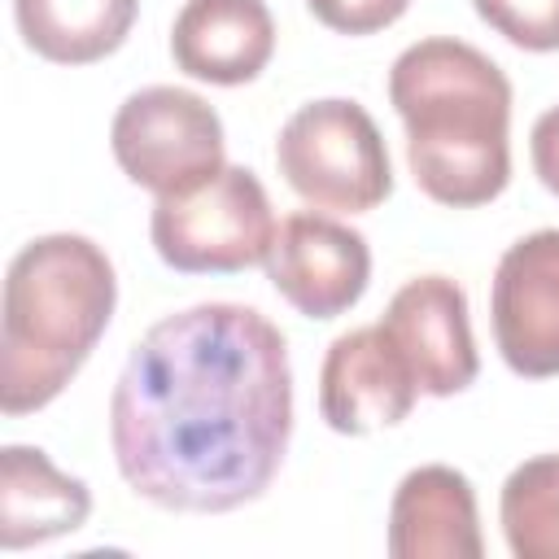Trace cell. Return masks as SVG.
Returning <instances> with one entry per match:
<instances>
[{
  "label": "cell",
  "instance_id": "1",
  "mask_svg": "<svg viewBox=\"0 0 559 559\" xmlns=\"http://www.w3.org/2000/svg\"><path fill=\"white\" fill-rule=\"evenodd\" d=\"M293 441L284 332L253 306L201 301L157 319L109 397V445L131 493L223 515L258 502Z\"/></svg>",
  "mask_w": 559,
  "mask_h": 559
},
{
  "label": "cell",
  "instance_id": "2",
  "mask_svg": "<svg viewBox=\"0 0 559 559\" xmlns=\"http://www.w3.org/2000/svg\"><path fill=\"white\" fill-rule=\"evenodd\" d=\"M406 162L424 197L450 210L489 205L511 179V83L463 39H419L389 70Z\"/></svg>",
  "mask_w": 559,
  "mask_h": 559
},
{
  "label": "cell",
  "instance_id": "3",
  "mask_svg": "<svg viewBox=\"0 0 559 559\" xmlns=\"http://www.w3.org/2000/svg\"><path fill=\"white\" fill-rule=\"evenodd\" d=\"M118 306L109 253L52 231L22 245L4 275L0 319V406L4 415L44 411L92 358Z\"/></svg>",
  "mask_w": 559,
  "mask_h": 559
},
{
  "label": "cell",
  "instance_id": "4",
  "mask_svg": "<svg viewBox=\"0 0 559 559\" xmlns=\"http://www.w3.org/2000/svg\"><path fill=\"white\" fill-rule=\"evenodd\" d=\"M284 183L314 210L367 214L393 192V162L376 118L345 96L301 105L275 140Z\"/></svg>",
  "mask_w": 559,
  "mask_h": 559
},
{
  "label": "cell",
  "instance_id": "5",
  "mask_svg": "<svg viewBox=\"0 0 559 559\" xmlns=\"http://www.w3.org/2000/svg\"><path fill=\"white\" fill-rule=\"evenodd\" d=\"M148 236L157 258L183 275H231L266 262L275 218L262 179L249 166H223L192 192L157 197Z\"/></svg>",
  "mask_w": 559,
  "mask_h": 559
},
{
  "label": "cell",
  "instance_id": "6",
  "mask_svg": "<svg viewBox=\"0 0 559 559\" xmlns=\"http://www.w3.org/2000/svg\"><path fill=\"white\" fill-rule=\"evenodd\" d=\"M109 148L118 170L153 192V197H179L214 179L223 162V118L214 105L188 87H140L131 92L109 127Z\"/></svg>",
  "mask_w": 559,
  "mask_h": 559
},
{
  "label": "cell",
  "instance_id": "7",
  "mask_svg": "<svg viewBox=\"0 0 559 559\" xmlns=\"http://www.w3.org/2000/svg\"><path fill=\"white\" fill-rule=\"evenodd\" d=\"M489 314L498 354L515 376H559V227L528 231L498 258Z\"/></svg>",
  "mask_w": 559,
  "mask_h": 559
},
{
  "label": "cell",
  "instance_id": "8",
  "mask_svg": "<svg viewBox=\"0 0 559 559\" xmlns=\"http://www.w3.org/2000/svg\"><path fill=\"white\" fill-rule=\"evenodd\" d=\"M266 280L306 319H336L367 293V236L328 214H288L266 249Z\"/></svg>",
  "mask_w": 559,
  "mask_h": 559
},
{
  "label": "cell",
  "instance_id": "9",
  "mask_svg": "<svg viewBox=\"0 0 559 559\" xmlns=\"http://www.w3.org/2000/svg\"><path fill=\"white\" fill-rule=\"evenodd\" d=\"M419 384L393 336L371 323L341 332L319 367V415L345 437L393 428L415 411Z\"/></svg>",
  "mask_w": 559,
  "mask_h": 559
},
{
  "label": "cell",
  "instance_id": "10",
  "mask_svg": "<svg viewBox=\"0 0 559 559\" xmlns=\"http://www.w3.org/2000/svg\"><path fill=\"white\" fill-rule=\"evenodd\" d=\"M380 328L406 354L415 384L428 397H454L480 371L472 319H467V293L450 275L406 280L393 293Z\"/></svg>",
  "mask_w": 559,
  "mask_h": 559
},
{
  "label": "cell",
  "instance_id": "11",
  "mask_svg": "<svg viewBox=\"0 0 559 559\" xmlns=\"http://www.w3.org/2000/svg\"><path fill=\"white\" fill-rule=\"evenodd\" d=\"M275 52L266 0H188L170 26V57L188 79L214 87L253 83Z\"/></svg>",
  "mask_w": 559,
  "mask_h": 559
},
{
  "label": "cell",
  "instance_id": "12",
  "mask_svg": "<svg viewBox=\"0 0 559 559\" xmlns=\"http://www.w3.org/2000/svg\"><path fill=\"white\" fill-rule=\"evenodd\" d=\"M389 555L393 559H480L476 489L445 463L406 472L389 502Z\"/></svg>",
  "mask_w": 559,
  "mask_h": 559
},
{
  "label": "cell",
  "instance_id": "13",
  "mask_svg": "<svg viewBox=\"0 0 559 559\" xmlns=\"http://www.w3.org/2000/svg\"><path fill=\"white\" fill-rule=\"evenodd\" d=\"M92 493L79 476L61 472L39 445L0 450V546L22 550L83 528Z\"/></svg>",
  "mask_w": 559,
  "mask_h": 559
},
{
  "label": "cell",
  "instance_id": "14",
  "mask_svg": "<svg viewBox=\"0 0 559 559\" xmlns=\"http://www.w3.org/2000/svg\"><path fill=\"white\" fill-rule=\"evenodd\" d=\"M140 0H13L17 35L57 66H92L118 52L135 26Z\"/></svg>",
  "mask_w": 559,
  "mask_h": 559
},
{
  "label": "cell",
  "instance_id": "15",
  "mask_svg": "<svg viewBox=\"0 0 559 559\" xmlns=\"http://www.w3.org/2000/svg\"><path fill=\"white\" fill-rule=\"evenodd\" d=\"M498 520L515 559H559V454L524 459L502 480Z\"/></svg>",
  "mask_w": 559,
  "mask_h": 559
},
{
  "label": "cell",
  "instance_id": "16",
  "mask_svg": "<svg viewBox=\"0 0 559 559\" xmlns=\"http://www.w3.org/2000/svg\"><path fill=\"white\" fill-rule=\"evenodd\" d=\"M480 22L524 52L559 48V0H472Z\"/></svg>",
  "mask_w": 559,
  "mask_h": 559
},
{
  "label": "cell",
  "instance_id": "17",
  "mask_svg": "<svg viewBox=\"0 0 559 559\" xmlns=\"http://www.w3.org/2000/svg\"><path fill=\"white\" fill-rule=\"evenodd\" d=\"M306 9L336 35H376L393 26L411 0H306Z\"/></svg>",
  "mask_w": 559,
  "mask_h": 559
},
{
  "label": "cell",
  "instance_id": "18",
  "mask_svg": "<svg viewBox=\"0 0 559 559\" xmlns=\"http://www.w3.org/2000/svg\"><path fill=\"white\" fill-rule=\"evenodd\" d=\"M528 153H533V170H537L542 188L559 197V105H550V109L533 122Z\"/></svg>",
  "mask_w": 559,
  "mask_h": 559
}]
</instances>
